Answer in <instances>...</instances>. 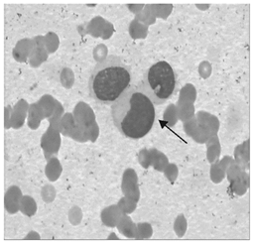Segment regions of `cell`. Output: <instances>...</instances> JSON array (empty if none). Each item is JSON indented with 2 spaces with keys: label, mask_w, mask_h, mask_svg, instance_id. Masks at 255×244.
Listing matches in <instances>:
<instances>
[{
  "label": "cell",
  "mask_w": 255,
  "mask_h": 244,
  "mask_svg": "<svg viewBox=\"0 0 255 244\" xmlns=\"http://www.w3.org/2000/svg\"><path fill=\"white\" fill-rule=\"evenodd\" d=\"M117 128L132 139L144 137L155 122L154 104L137 87H128L112 108Z\"/></svg>",
  "instance_id": "6da1fadb"
},
{
  "label": "cell",
  "mask_w": 255,
  "mask_h": 244,
  "mask_svg": "<svg viewBox=\"0 0 255 244\" xmlns=\"http://www.w3.org/2000/svg\"><path fill=\"white\" fill-rule=\"evenodd\" d=\"M130 69L119 57L110 56L94 68L89 89L97 103L114 105L130 86Z\"/></svg>",
  "instance_id": "7a4b0ae2"
},
{
  "label": "cell",
  "mask_w": 255,
  "mask_h": 244,
  "mask_svg": "<svg viewBox=\"0 0 255 244\" xmlns=\"http://www.w3.org/2000/svg\"><path fill=\"white\" fill-rule=\"evenodd\" d=\"M175 87L176 77L172 67L161 61L148 69L138 88L154 105L159 106L171 98Z\"/></svg>",
  "instance_id": "3957f363"
}]
</instances>
